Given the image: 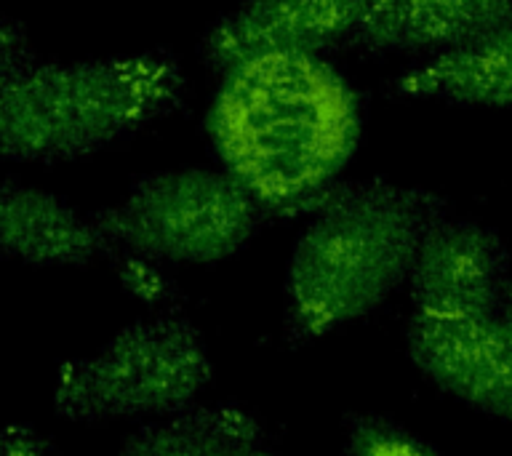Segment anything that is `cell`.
Here are the masks:
<instances>
[{
	"label": "cell",
	"mask_w": 512,
	"mask_h": 456,
	"mask_svg": "<svg viewBox=\"0 0 512 456\" xmlns=\"http://www.w3.org/2000/svg\"><path fill=\"white\" fill-rule=\"evenodd\" d=\"M384 0H248L219 19L203 40L208 70L224 75L262 54H323L350 46Z\"/></svg>",
	"instance_id": "8"
},
{
	"label": "cell",
	"mask_w": 512,
	"mask_h": 456,
	"mask_svg": "<svg viewBox=\"0 0 512 456\" xmlns=\"http://www.w3.org/2000/svg\"><path fill=\"white\" fill-rule=\"evenodd\" d=\"M267 219L227 171L176 168L136 179L94 222L123 254L150 262L216 264L248 246Z\"/></svg>",
	"instance_id": "5"
},
{
	"label": "cell",
	"mask_w": 512,
	"mask_h": 456,
	"mask_svg": "<svg viewBox=\"0 0 512 456\" xmlns=\"http://www.w3.org/2000/svg\"><path fill=\"white\" fill-rule=\"evenodd\" d=\"M344 456H443L435 448L392 422L390 416L358 414L347 422L344 432Z\"/></svg>",
	"instance_id": "13"
},
{
	"label": "cell",
	"mask_w": 512,
	"mask_h": 456,
	"mask_svg": "<svg viewBox=\"0 0 512 456\" xmlns=\"http://www.w3.org/2000/svg\"><path fill=\"white\" fill-rule=\"evenodd\" d=\"M211 374L206 342L190 320H139L59 368L54 411L80 424L160 419L192 406Z\"/></svg>",
	"instance_id": "4"
},
{
	"label": "cell",
	"mask_w": 512,
	"mask_h": 456,
	"mask_svg": "<svg viewBox=\"0 0 512 456\" xmlns=\"http://www.w3.org/2000/svg\"><path fill=\"white\" fill-rule=\"evenodd\" d=\"M408 355L430 382L464 406L512 422V320L411 315Z\"/></svg>",
	"instance_id": "7"
},
{
	"label": "cell",
	"mask_w": 512,
	"mask_h": 456,
	"mask_svg": "<svg viewBox=\"0 0 512 456\" xmlns=\"http://www.w3.org/2000/svg\"><path fill=\"white\" fill-rule=\"evenodd\" d=\"M264 427L248 408L235 403L187 406L171 416L144 424L115 456H224L248 446H262Z\"/></svg>",
	"instance_id": "12"
},
{
	"label": "cell",
	"mask_w": 512,
	"mask_h": 456,
	"mask_svg": "<svg viewBox=\"0 0 512 456\" xmlns=\"http://www.w3.org/2000/svg\"><path fill=\"white\" fill-rule=\"evenodd\" d=\"M224 456H278L272 454V451H267L264 446H248V448H238V451H230V454Z\"/></svg>",
	"instance_id": "15"
},
{
	"label": "cell",
	"mask_w": 512,
	"mask_h": 456,
	"mask_svg": "<svg viewBox=\"0 0 512 456\" xmlns=\"http://www.w3.org/2000/svg\"><path fill=\"white\" fill-rule=\"evenodd\" d=\"M227 174L264 216L318 214L358 150L360 99L323 54H262L222 75L206 118Z\"/></svg>",
	"instance_id": "1"
},
{
	"label": "cell",
	"mask_w": 512,
	"mask_h": 456,
	"mask_svg": "<svg viewBox=\"0 0 512 456\" xmlns=\"http://www.w3.org/2000/svg\"><path fill=\"white\" fill-rule=\"evenodd\" d=\"M0 248L35 267H83L115 251L94 216L86 219L62 198L14 179L0 187Z\"/></svg>",
	"instance_id": "9"
},
{
	"label": "cell",
	"mask_w": 512,
	"mask_h": 456,
	"mask_svg": "<svg viewBox=\"0 0 512 456\" xmlns=\"http://www.w3.org/2000/svg\"><path fill=\"white\" fill-rule=\"evenodd\" d=\"M182 99V67L158 51L32 62L0 75V152L14 163L83 158L168 118Z\"/></svg>",
	"instance_id": "3"
},
{
	"label": "cell",
	"mask_w": 512,
	"mask_h": 456,
	"mask_svg": "<svg viewBox=\"0 0 512 456\" xmlns=\"http://www.w3.org/2000/svg\"><path fill=\"white\" fill-rule=\"evenodd\" d=\"M510 278V254L494 230L443 216L424 235L408 275L414 315L448 320L499 315Z\"/></svg>",
	"instance_id": "6"
},
{
	"label": "cell",
	"mask_w": 512,
	"mask_h": 456,
	"mask_svg": "<svg viewBox=\"0 0 512 456\" xmlns=\"http://www.w3.org/2000/svg\"><path fill=\"white\" fill-rule=\"evenodd\" d=\"M512 16V0H384L350 46L374 54H440Z\"/></svg>",
	"instance_id": "11"
},
{
	"label": "cell",
	"mask_w": 512,
	"mask_h": 456,
	"mask_svg": "<svg viewBox=\"0 0 512 456\" xmlns=\"http://www.w3.org/2000/svg\"><path fill=\"white\" fill-rule=\"evenodd\" d=\"M3 456H51V443L27 424H11L3 432Z\"/></svg>",
	"instance_id": "14"
},
{
	"label": "cell",
	"mask_w": 512,
	"mask_h": 456,
	"mask_svg": "<svg viewBox=\"0 0 512 456\" xmlns=\"http://www.w3.org/2000/svg\"><path fill=\"white\" fill-rule=\"evenodd\" d=\"M398 94L456 107H512V16L400 75Z\"/></svg>",
	"instance_id": "10"
},
{
	"label": "cell",
	"mask_w": 512,
	"mask_h": 456,
	"mask_svg": "<svg viewBox=\"0 0 512 456\" xmlns=\"http://www.w3.org/2000/svg\"><path fill=\"white\" fill-rule=\"evenodd\" d=\"M443 216L446 200L435 192L387 182L339 184L288 262V344L315 342L374 312L408 280L424 235Z\"/></svg>",
	"instance_id": "2"
},
{
	"label": "cell",
	"mask_w": 512,
	"mask_h": 456,
	"mask_svg": "<svg viewBox=\"0 0 512 456\" xmlns=\"http://www.w3.org/2000/svg\"><path fill=\"white\" fill-rule=\"evenodd\" d=\"M504 315L512 320V278H510V288H507V299H504Z\"/></svg>",
	"instance_id": "16"
}]
</instances>
